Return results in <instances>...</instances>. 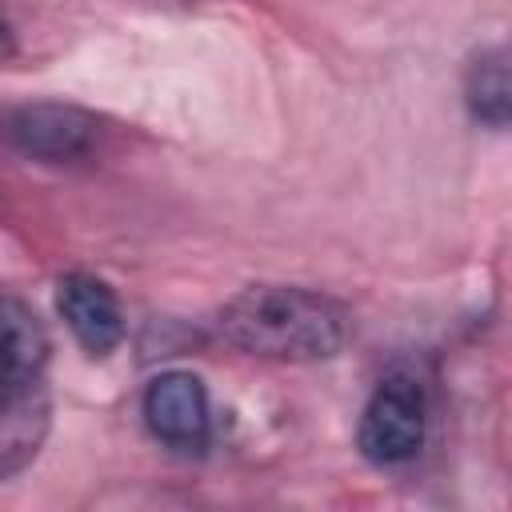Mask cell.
<instances>
[{"instance_id":"cell-1","label":"cell","mask_w":512,"mask_h":512,"mask_svg":"<svg viewBox=\"0 0 512 512\" xmlns=\"http://www.w3.org/2000/svg\"><path fill=\"white\" fill-rule=\"evenodd\" d=\"M220 336L232 348L264 360H328L344 348L348 316L320 292L252 284L224 304Z\"/></svg>"},{"instance_id":"cell-2","label":"cell","mask_w":512,"mask_h":512,"mask_svg":"<svg viewBox=\"0 0 512 512\" xmlns=\"http://www.w3.org/2000/svg\"><path fill=\"white\" fill-rule=\"evenodd\" d=\"M100 120L88 108L60 100H28L0 108V144L24 160L72 164L100 144Z\"/></svg>"},{"instance_id":"cell-3","label":"cell","mask_w":512,"mask_h":512,"mask_svg":"<svg viewBox=\"0 0 512 512\" xmlns=\"http://www.w3.org/2000/svg\"><path fill=\"white\" fill-rule=\"evenodd\" d=\"M428 428V408H424V388L416 376H384L380 388L368 396L364 416H360V452L372 464H404L420 452Z\"/></svg>"},{"instance_id":"cell-4","label":"cell","mask_w":512,"mask_h":512,"mask_svg":"<svg viewBox=\"0 0 512 512\" xmlns=\"http://www.w3.org/2000/svg\"><path fill=\"white\" fill-rule=\"evenodd\" d=\"M48 424L52 400L44 372L0 360V480H12L40 456Z\"/></svg>"},{"instance_id":"cell-5","label":"cell","mask_w":512,"mask_h":512,"mask_svg":"<svg viewBox=\"0 0 512 512\" xmlns=\"http://www.w3.org/2000/svg\"><path fill=\"white\" fill-rule=\"evenodd\" d=\"M144 424L164 448L200 456L212 436L204 380L192 372H160L144 388Z\"/></svg>"},{"instance_id":"cell-6","label":"cell","mask_w":512,"mask_h":512,"mask_svg":"<svg viewBox=\"0 0 512 512\" xmlns=\"http://www.w3.org/2000/svg\"><path fill=\"white\" fill-rule=\"evenodd\" d=\"M56 308L88 356H108L124 340V312L116 292L88 272H68L56 288Z\"/></svg>"},{"instance_id":"cell-7","label":"cell","mask_w":512,"mask_h":512,"mask_svg":"<svg viewBox=\"0 0 512 512\" xmlns=\"http://www.w3.org/2000/svg\"><path fill=\"white\" fill-rule=\"evenodd\" d=\"M464 100L472 120L488 128H504L512 116V84H508V52L504 48H484L472 56L464 72Z\"/></svg>"},{"instance_id":"cell-8","label":"cell","mask_w":512,"mask_h":512,"mask_svg":"<svg viewBox=\"0 0 512 512\" xmlns=\"http://www.w3.org/2000/svg\"><path fill=\"white\" fill-rule=\"evenodd\" d=\"M48 352H52V340H48L40 316L20 296H4L0 300V360L16 364V368L44 372Z\"/></svg>"},{"instance_id":"cell-9","label":"cell","mask_w":512,"mask_h":512,"mask_svg":"<svg viewBox=\"0 0 512 512\" xmlns=\"http://www.w3.org/2000/svg\"><path fill=\"white\" fill-rule=\"evenodd\" d=\"M12 56H16V36H12L8 16L0 12V64H4V60H12Z\"/></svg>"}]
</instances>
